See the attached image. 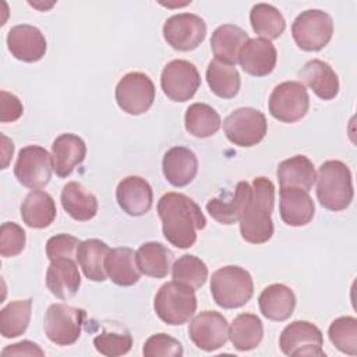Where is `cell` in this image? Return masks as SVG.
Here are the masks:
<instances>
[{
  "label": "cell",
  "instance_id": "obj_33",
  "mask_svg": "<svg viewBox=\"0 0 357 357\" xmlns=\"http://www.w3.org/2000/svg\"><path fill=\"white\" fill-rule=\"evenodd\" d=\"M264 337V325L255 314H240L229 326V339L236 350L250 351L258 347Z\"/></svg>",
  "mask_w": 357,
  "mask_h": 357
},
{
  "label": "cell",
  "instance_id": "obj_39",
  "mask_svg": "<svg viewBox=\"0 0 357 357\" xmlns=\"http://www.w3.org/2000/svg\"><path fill=\"white\" fill-rule=\"evenodd\" d=\"M331 343L342 353L357 354V319L354 317H339L329 325Z\"/></svg>",
  "mask_w": 357,
  "mask_h": 357
},
{
  "label": "cell",
  "instance_id": "obj_44",
  "mask_svg": "<svg viewBox=\"0 0 357 357\" xmlns=\"http://www.w3.org/2000/svg\"><path fill=\"white\" fill-rule=\"evenodd\" d=\"M1 114H0V121L1 123H13L15 120H18L22 113H24V106L21 103V100L7 92V91H1Z\"/></svg>",
  "mask_w": 357,
  "mask_h": 357
},
{
  "label": "cell",
  "instance_id": "obj_18",
  "mask_svg": "<svg viewBox=\"0 0 357 357\" xmlns=\"http://www.w3.org/2000/svg\"><path fill=\"white\" fill-rule=\"evenodd\" d=\"M278 60V52L273 43L264 38H252L245 42L238 54L241 68L254 77L269 75Z\"/></svg>",
  "mask_w": 357,
  "mask_h": 357
},
{
  "label": "cell",
  "instance_id": "obj_4",
  "mask_svg": "<svg viewBox=\"0 0 357 357\" xmlns=\"http://www.w3.org/2000/svg\"><path fill=\"white\" fill-rule=\"evenodd\" d=\"M211 293L222 308H240L254 294V282L248 271L237 265L219 268L211 278Z\"/></svg>",
  "mask_w": 357,
  "mask_h": 357
},
{
  "label": "cell",
  "instance_id": "obj_34",
  "mask_svg": "<svg viewBox=\"0 0 357 357\" xmlns=\"http://www.w3.org/2000/svg\"><path fill=\"white\" fill-rule=\"evenodd\" d=\"M205 77L211 91L222 99H231L240 91L241 79L234 66L212 60L208 64Z\"/></svg>",
  "mask_w": 357,
  "mask_h": 357
},
{
  "label": "cell",
  "instance_id": "obj_7",
  "mask_svg": "<svg viewBox=\"0 0 357 357\" xmlns=\"http://www.w3.org/2000/svg\"><path fill=\"white\" fill-rule=\"evenodd\" d=\"M291 35L301 50L319 52L332 39V17L322 10H305L293 21Z\"/></svg>",
  "mask_w": 357,
  "mask_h": 357
},
{
  "label": "cell",
  "instance_id": "obj_40",
  "mask_svg": "<svg viewBox=\"0 0 357 357\" xmlns=\"http://www.w3.org/2000/svg\"><path fill=\"white\" fill-rule=\"evenodd\" d=\"M96 351L106 357H119L127 354L132 346V337L128 332L102 331L93 337Z\"/></svg>",
  "mask_w": 357,
  "mask_h": 357
},
{
  "label": "cell",
  "instance_id": "obj_17",
  "mask_svg": "<svg viewBox=\"0 0 357 357\" xmlns=\"http://www.w3.org/2000/svg\"><path fill=\"white\" fill-rule=\"evenodd\" d=\"M119 206L130 216H142L149 212L153 201L151 184L139 176L123 178L116 188Z\"/></svg>",
  "mask_w": 357,
  "mask_h": 357
},
{
  "label": "cell",
  "instance_id": "obj_23",
  "mask_svg": "<svg viewBox=\"0 0 357 357\" xmlns=\"http://www.w3.org/2000/svg\"><path fill=\"white\" fill-rule=\"evenodd\" d=\"M251 197V185L247 181H238L234 192L206 202V211L216 222L222 225H233L240 220Z\"/></svg>",
  "mask_w": 357,
  "mask_h": 357
},
{
  "label": "cell",
  "instance_id": "obj_43",
  "mask_svg": "<svg viewBox=\"0 0 357 357\" xmlns=\"http://www.w3.org/2000/svg\"><path fill=\"white\" fill-rule=\"evenodd\" d=\"M81 241L66 233L56 234L50 237L46 243V255L50 261L56 258H74L77 255V248Z\"/></svg>",
  "mask_w": 357,
  "mask_h": 357
},
{
  "label": "cell",
  "instance_id": "obj_27",
  "mask_svg": "<svg viewBox=\"0 0 357 357\" xmlns=\"http://www.w3.org/2000/svg\"><path fill=\"white\" fill-rule=\"evenodd\" d=\"M22 222L31 229H45L56 219V204L52 195L42 190H32L21 204Z\"/></svg>",
  "mask_w": 357,
  "mask_h": 357
},
{
  "label": "cell",
  "instance_id": "obj_15",
  "mask_svg": "<svg viewBox=\"0 0 357 357\" xmlns=\"http://www.w3.org/2000/svg\"><path fill=\"white\" fill-rule=\"evenodd\" d=\"M188 335L198 349L204 351H215L227 342L229 324L218 311H202L191 319Z\"/></svg>",
  "mask_w": 357,
  "mask_h": 357
},
{
  "label": "cell",
  "instance_id": "obj_35",
  "mask_svg": "<svg viewBox=\"0 0 357 357\" xmlns=\"http://www.w3.org/2000/svg\"><path fill=\"white\" fill-rule=\"evenodd\" d=\"M222 120L219 113L206 103H192L184 114L185 130L197 138H208L215 135L220 128Z\"/></svg>",
  "mask_w": 357,
  "mask_h": 357
},
{
  "label": "cell",
  "instance_id": "obj_31",
  "mask_svg": "<svg viewBox=\"0 0 357 357\" xmlns=\"http://www.w3.org/2000/svg\"><path fill=\"white\" fill-rule=\"evenodd\" d=\"M276 176L280 187H297L310 191L317 180L312 162L305 155H296L279 163Z\"/></svg>",
  "mask_w": 357,
  "mask_h": 357
},
{
  "label": "cell",
  "instance_id": "obj_26",
  "mask_svg": "<svg viewBox=\"0 0 357 357\" xmlns=\"http://www.w3.org/2000/svg\"><path fill=\"white\" fill-rule=\"evenodd\" d=\"M300 78L322 100H332L339 93V78L335 70L319 59L310 60L300 71Z\"/></svg>",
  "mask_w": 357,
  "mask_h": 357
},
{
  "label": "cell",
  "instance_id": "obj_25",
  "mask_svg": "<svg viewBox=\"0 0 357 357\" xmlns=\"http://www.w3.org/2000/svg\"><path fill=\"white\" fill-rule=\"evenodd\" d=\"M248 39V33L238 25L223 24L218 26L211 38V49L215 60L236 66L238 61L240 50Z\"/></svg>",
  "mask_w": 357,
  "mask_h": 357
},
{
  "label": "cell",
  "instance_id": "obj_22",
  "mask_svg": "<svg viewBox=\"0 0 357 357\" xmlns=\"http://www.w3.org/2000/svg\"><path fill=\"white\" fill-rule=\"evenodd\" d=\"M165 178L174 187L188 185L197 176L198 159L195 153L185 146H173L162 160Z\"/></svg>",
  "mask_w": 357,
  "mask_h": 357
},
{
  "label": "cell",
  "instance_id": "obj_24",
  "mask_svg": "<svg viewBox=\"0 0 357 357\" xmlns=\"http://www.w3.org/2000/svg\"><path fill=\"white\" fill-rule=\"evenodd\" d=\"M258 305L262 315L271 321L283 322L291 317L296 308L294 291L282 283L266 286L259 297Z\"/></svg>",
  "mask_w": 357,
  "mask_h": 357
},
{
  "label": "cell",
  "instance_id": "obj_1",
  "mask_svg": "<svg viewBox=\"0 0 357 357\" xmlns=\"http://www.w3.org/2000/svg\"><path fill=\"white\" fill-rule=\"evenodd\" d=\"M165 238L177 248H190L197 241V231L206 226L199 205L180 192H166L158 202Z\"/></svg>",
  "mask_w": 357,
  "mask_h": 357
},
{
  "label": "cell",
  "instance_id": "obj_3",
  "mask_svg": "<svg viewBox=\"0 0 357 357\" xmlns=\"http://www.w3.org/2000/svg\"><path fill=\"white\" fill-rule=\"evenodd\" d=\"M317 198L319 204L332 212L346 209L354 197L351 172L342 160H326L317 176Z\"/></svg>",
  "mask_w": 357,
  "mask_h": 357
},
{
  "label": "cell",
  "instance_id": "obj_42",
  "mask_svg": "<svg viewBox=\"0 0 357 357\" xmlns=\"http://www.w3.org/2000/svg\"><path fill=\"white\" fill-rule=\"evenodd\" d=\"M142 354L145 357H181L183 344L166 333H155L146 339Z\"/></svg>",
  "mask_w": 357,
  "mask_h": 357
},
{
  "label": "cell",
  "instance_id": "obj_28",
  "mask_svg": "<svg viewBox=\"0 0 357 357\" xmlns=\"http://www.w3.org/2000/svg\"><path fill=\"white\" fill-rule=\"evenodd\" d=\"M60 201L63 209L74 220L86 222L98 213L96 197L78 181H70L63 187Z\"/></svg>",
  "mask_w": 357,
  "mask_h": 357
},
{
  "label": "cell",
  "instance_id": "obj_32",
  "mask_svg": "<svg viewBox=\"0 0 357 357\" xmlns=\"http://www.w3.org/2000/svg\"><path fill=\"white\" fill-rule=\"evenodd\" d=\"M172 259V251L158 241L144 243L135 251V261L141 273L156 279L167 276Z\"/></svg>",
  "mask_w": 357,
  "mask_h": 357
},
{
  "label": "cell",
  "instance_id": "obj_19",
  "mask_svg": "<svg viewBox=\"0 0 357 357\" xmlns=\"http://www.w3.org/2000/svg\"><path fill=\"white\" fill-rule=\"evenodd\" d=\"M279 212L287 226L300 227L308 225L315 215V204L308 191L297 187H280Z\"/></svg>",
  "mask_w": 357,
  "mask_h": 357
},
{
  "label": "cell",
  "instance_id": "obj_29",
  "mask_svg": "<svg viewBox=\"0 0 357 357\" xmlns=\"http://www.w3.org/2000/svg\"><path fill=\"white\" fill-rule=\"evenodd\" d=\"M105 268L110 280L121 287L132 286L141 278V271L135 261V252L128 247L112 248L106 257Z\"/></svg>",
  "mask_w": 357,
  "mask_h": 357
},
{
  "label": "cell",
  "instance_id": "obj_10",
  "mask_svg": "<svg viewBox=\"0 0 357 357\" xmlns=\"http://www.w3.org/2000/svg\"><path fill=\"white\" fill-rule=\"evenodd\" d=\"M321 329L308 321H293L282 331L279 347L290 357H325Z\"/></svg>",
  "mask_w": 357,
  "mask_h": 357
},
{
  "label": "cell",
  "instance_id": "obj_41",
  "mask_svg": "<svg viewBox=\"0 0 357 357\" xmlns=\"http://www.w3.org/2000/svg\"><path fill=\"white\" fill-rule=\"evenodd\" d=\"M26 234L25 230L14 223L4 222L0 229V254L4 258L15 257L25 248Z\"/></svg>",
  "mask_w": 357,
  "mask_h": 357
},
{
  "label": "cell",
  "instance_id": "obj_45",
  "mask_svg": "<svg viewBox=\"0 0 357 357\" xmlns=\"http://www.w3.org/2000/svg\"><path fill=\"white\" fill-rule=\"evenodd\" d=\"M1 356H45V351L31 340L10 344L1 350Z\"/></svg>",
  "mask_w": 357,
  "mask_h": 357
},
{
  "label": "cell",
  "instance_id": "obj_13",
  "mask_svg": "<svg viewBox=\"0 0 357 357\" xmlns=\"http://www.w3.org/2000/svg\"><path fill=\"white\" fill-rule=\"evenodd\" d=\"M201 85V77L197 67L187 60L169 61L160 74V86L163 93L173 102L190 100Z\"/></svg>",
  "mask_w": 357,
  "mask_h": 357
},
{
  "label": "cell",
  "instance_id": "obj_11",
  "mask_svg": "<svg viewBox=\"0 0 357 357\" xmlns=\"http://www.w3.org/2000/svg\"><path fill=\"white\" fill-rule=\"evenodd\" d=\"M52 155L43 146L26 145L18 152L14 176L24 187L31 190L43 188L52 178Z\"/></svg>",
  "mask_w": 357,
  "mask_h": 357
},
{
  "label": "cell",
  "instance_id": "obj_16",
  "mask_svg": "<svg viewBox=\"0 0 357 357\" xmlns=\"http://www.w3.org/2000/svg\"><path fill=\"white\" fill-rule=\"evenodd\" d=\"M7 47L17 60L35 63L45 56L47 43L40 29L29 24H21L8 31Z\"/></svg>",
  "mask_w": 357,
  "mask_h": 357
},
{
  "label": "cell",
  "instance_id": "obj_46",
  "mask_svg": "<svg viewBox=\"0 0 357 357\" xmlns=\"http://www.w3.org/2000/svg\"><path fill=\"white\" fill-rule=\"evenodd\" d=\"M1 139H3V167L1 169H6L7 165H8V160L13 158V152H14V145H13V141H10L6 135H1Z\"/></svg>",
  "mask_w": 357,
  "mask_h": 357
},
{
  "label": "cell",
  "instance_id": "obj_5",
  "mask_svg": "<svg viewBox=\"0 0 357 357\" xmlns=\"http://www.w3.org/2000/svg\"><path fill=\"white\" fill-rule=\"evenodd\" d=\"M153 308L156 315L167 325L178 326L187 324L195 314V290L176 280L167 282L158 290Z\"/></svg>",
  "mask_w": 357,
  "mask_h": 357
},
{
  "label": "cell",
  "instance_id": "obj_2",
  "mask_svg": "<svg viewBox=\"0 0 357 357\" xmlns=\"http://www.w3.org/2000/svg\"><path fill=\"white\" fill-rule=\"evenodd\" d=\"M275 204V185L266 177L252 181L250 201L240 218L241 237L251 244L266 243L273 234L272 211Z\"/></svg>",
  "mask_w": 357,
  "mask_h": 357
},
{
  "label": "cell",
  "instance_id": "obj_6",
  "mask_svg": "<svg viewBox=\"0 0 357 357\" xmlns=\"http://www.w3.org/2000/svg\"><path fill=\"white\" fill-rule=\"evenodd\" d=\"M86 311L64 303L49 305L43 319V329L50 342L57 346L74 344L82 331Z\"/></svg>",
  "mask_w": 357,
  "mask_h": 357
},
{
  "label": "cell",
  "instance_id": "obj_20",
  "mask_svg": "<svg viewBox=\"0 0 357 357\" xmlns=\"http://www.w3.org/2000/svg\"><path fill=\"white\" fill-rule=\"evenodd\" d=\"M86 156L84 139L75 134H60L52 144L53 170L59 177L70 176L75 166L81 165Z\"/></svg>",
  "mask_w": 357,
  "mask_h": 357
},
{
  "label": "cell",
  "instance_id": "obj_21",
  "mask_svg": "<svg viewBox=\"0 0 357 357\" xmlns=\"http://www.w3.org/2000/svg\"><path fill=\"white\" fill-rule=\"evenodd\" d=\"M46 286L60 300L74 297L81 286V275L74 258H56L46 271Z\"/></svg>",
  "mask_w": 357,
  "mask_h": 357
},
{
  "label": "cell",
  "instance_id": "obj_9",
  "mask_svg": "<svg viewBox=\"0 0 357 357\" xmlns=\"http://www.w3.org/2000/svg\"><path fill=\"white\" fill-rule=\"evenodd\" d=\"M268 123L262 112L254 107H240L231 112L223 121L226 138L237 146H254L266 134Z\"/></svg>",
  "mask_w": 357,
  "mask_h": 357
},
{
  "label": "cell",
  "instance_id": "obj_14",
  "mask_svg": "<svg viewBox=\"0 0 357 357\" xmlns=\"http://www.w3.org/2000/svg\"><path fill=\"white\" fill-rule=\"evenodd\" d=\"M206 36L205 21L191 13H180L169 17L163 24V38L173 49L190 52L197 49Z\"/></svg>",
  "mask_w": 357,
  "mask_h": 357
},
{
  "label": "cell",
  "instance_id": "obj_37",
  "mask_svg": "<svg viewBox=\"0 0 357 357\" xmlns=\"http://www.w3.org/2000/svg\"><path fill=\"white\" fill-rule=\"evenodd\" d=\"M250 22L254 32L268 40L279 38L286 28L282 13L275 6L266 3H258L251 8Z\"/></svg>",
  "mask_w": 357,
  "mask_h": 357
},
{
  "label": "cell",
  "instance_id": "obj_30",
  "mask_svg": "<svg viewBox=\"0 0 357 357\" xmlns=\"http://www.w3.org/2000/svg\"><path fill=\"white\" fill-rule=\"evenodd\" d=\"M109 245L99 238H88L81 241L77 248L75 259L86 279L92 282H105L107 278L105 261L109 254Z\"/></svg>",
  "mask_w": 357,
  "mask_h": 357
},
{
  "label": "cell",
  "instance_id": "obj_38",
  "mask_svg": "<svg viewBox=\"0 0 357 357\" xmlns=\"http://www.w3.org/2000/svg\"><path fill=\"white\" fill-rule=\"evenodd\" d=\"M172 276L173 280L197 290L202 287L208 279V266L201 258L184 254L174 261L172 266Z\"/></svg>",
  "mask_w": 357,
  "mask_h": 357
},
{
  "label": "cell",
  "instance_id": "obj_8",
  "mask_svg": "<svg viewBox=\"0 0 357 357\" xmlns=\"http://www.w3.org/2000/svg\"><path fill=\"white\" fill-rule=\"evenodd\" d=\"M269 113L282 123L301 120L310 107V96L305 86L298 81H284L276 85L268 100Z\"/></svg>",
  "mask_w": 357,
  "mask_h": 357
},
{
  "label": "cell",
  "instance_id": "obj_12",
  "mask_svg": "<svg viewBox=\"0 0 357 357\" xmlns=\"http://www.w3.org/2000/svg\"><path fill=\"white\" fill-rule=\"evenodd\" d=\"M114 96L123 112L138 116L148 112L153 105L155 85L146 74L132 71L119 81Z\"/></svg>",
  "mask_w": 357,
  "mask_h": 357
},
{
  "label": "cell",
  "instance_id": "obj_36",
  "mask_svg": "<svg viewBox=\"0 0 357 357\" xmlns=\"http://www.w3.org/2000/svg\"><path fill=\"white\" fill-rule=\"evenodd\" d=\"M32 312V298L10 301L0 311V333L6 339L25 333Z\"/></svg>",
  "mask_w": 357,
  "mask_h": 357
}]
</instances>
